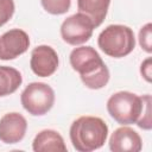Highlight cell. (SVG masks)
I'll list each match as a JSON object with an SVG mask.
<instances>
[{"label": "cell", "mask_w": 152, "mask_h": 152, "mask_svg": "<svg viewBox=\"0 0 152 152\" xmlns=\"http://www.w3.org/2000/svg\"><path fill=\"white\" fill-rule=\"evenodd\" d=\"M70 65L80 74L81 81L89 89H101L109 81V70L97 51L91 46L75 48L69 57Z\"/></svg>", "instance_id": "6da1fadb"}, {"label": "cell", "mask_w": 152, "mask_h": 152, "mask_svg": "<svg viewBox=\"0 0 152 152\" xmlns=\"http://www.w3.org/2000/svg\"><path fill=\"white\" fill-rule=\"evenodd\" d=\"M70 140L78 152H91L103 146L108 135V126L97 116H80L70 126Z\"/></svg>", "instance_id": "7a4b0ae2"}, {"label": "cell", "mask_w": 152, "mask_h": 152, "mask_svg": "<svg viewBox=\"0 0 152 152\" xmlns=\"http://www.w3.org/2000/svg\"><path fill=\"white\" fill-rule=\"evenodd\" d=\"M97 45L109 57H125L134 50V32L126 25H109L99 34Z\"/></svg>", "instance_id": "3957f363"}, {"label": "cell", "mask_w": 152, "mask_h": 152, "mask_svg": "<svg viewBox=\"0 0 152 152\" xmlns=\"http://www.w3.org/2000/svg\"><path fill=\"white\" fill-rule=\"evenodd\" d=\"M144 108V95L138 96L131 91H118L107 101L109 115L120 125L135 124Z\"/></svg>", "instance_id": "277c9868"}, {"label": "cell", "mask_w": 152, "mask_h": 152, "mask_svg": "<svg viewBox=\"0 0 152 152\" xmlns=\"http://www.w3.org/2000/svg\"><path fill=\"white\" fill-rule=\"evenodd\" d=\"M20 101L28 114L42 116L52 108L55 103V91L46 83L32 82L23 90Z\"/></svg>", "instance_id": "5b68a950"}, {"label": "cell", "mask_w": 152, "mask_h": 152, "mask_svg": "<svg viewBox=\"0 0 152 152\" xmlns=\"http://www.w3.org/2000/svg\"><path fill=\"white\" fill-rule=\"evenodd\" d=\"M95 26L93 21L82 13H75L68 17L61 25L62 39L70 45H81L90 39Z\"/></svg>", "instance_id": "8992f818"}, {"label": "cell", "mask_w": 152, "mask_h": 152, "mask_svg": "<svg viewBox=\"0 0 152 152\" xmlns=\"http://www.w3.org/2000/svg\"><path fill=\"white\" fill-rule=\"evenodd\" d=\"M58 55L49 45H38L31 52L30 66L34 75L39 77H49L53 75L58 68Z\"/></svg>", "instance_id": "52a82bcc"}, {"label": "cell", "mask_w": 152, "mask_h": 152, "mask_svg": "<svg viewBox=\"0 0 152 152\" xmlns=\"http://www.w3.org/2000/svg\"><path fill=\"white\" fill-rule=\"evenodd\" d=\"M28 34L20 28H12L0 37V59H14L27 51Z\"/></svg>", "instance_id": "ba28073f"}, {"label": "cell", "mask_w": 152, "mask_h": 152, "mask_svg": "<svg viewBox=\"0 0 152 152\" xmlns=\"http://www.w3.org/2000/svg\"><path fill=\"white\" fill-rule=\"evenodd\" d=\"M26 119L17 112L7 113L0 119V140L5 144H17L25 137Z\"/></svg>", "instance_id": "9c48e42d"}, {"label": "cell", "mask_w": 152, "mask_h": 152, "mask_svg": "<svg viewBox=\"0 0 152 152\" xmlns=\"http://www.w3.org/2000/svg\"><path fill=\"white\" fill-rule=\"evenodd\" d=\"M109 148L113 152H139L142 148V141L133 128L125 125L112 133Z\"/></svg>", "instance_id": "30bf717a"}, {"label": "cell", "mask_w": 152, "mask_h": 152, "mask_svg": "<svg viewBox=\"0 0 152 152\" xmlns=\"http://www.w3.org/2000/svg\"><path fill=\"white\" fill-rule=\"evenodd\" d=\"M32 148L34 152H65L66 146L62 135L53 129H43L33 139Z\"/></svg>", "instance_id": "8fae6325"}, {"label": "cell", "mask_w": 152, "mask_h": 152, "mask_svg": "<svg viewBox=\"0 0 152 152\" xmlns=\"http://www.w3.org/2000/svg\"><path fill=\"white\" fill-rule=\"evenodd\" d=\"M109 5L110 0H77L78 12L87 15L95 27H99L103 23Z\"/></svg>", "instance_id": "7c38bea8"}, {"label": "cell", "mask_w": 152, "mask_h": 152, "mask_svg": "<svg viewBox=\"0 0 152 152\" xmlns=\"http://www.w3.org/2000/svg\"><path fill=\"white\" fill-rule=\"evenodd\" d=\"M23 83L21 74L7 65H0V97L13 94Z\"/></svg>", "instance_id": "4fadbf2b"}, {"label": "cell", "mask_w": 152, "mask_h": 152, "mask_svg": "<svg viewBox=\"0 0 152 152\" xmlns=\"http://www.w3.org/2000/svg\"><path fill=\"white\" fill-rule=\"evenodd\" d=\"M40 4L48 13L59 15L69 11L71 0H40Z\"/></svg>", "instance_id": "5bb4252c"}, {"label": "cell", "mask_w": 152, "mask_h": 152, "mask_svg": "<svg viewBox=\"0 0 152 152\" xmlns=\"http://www.w3.org/2000/svg\"><path fill=\"white\" fill-rule=\"evenodd\" d=\"M138 127L142 129H151L152 128V114H151V95H144V108L140 114L139 120L135 122Z\"/></svg>", "instance_id": "9a60e30c"}, {"label": "cell", "mask_w": 152, "mask_h": 152, "mask_svg": "<svg viewBox=\"0 0 152 152\" xmlns=\"http://www.w3.org/2000/svg\"><path fill=\"white\" fill-rule=\"evenodd\" d=\"M152 24L147 23L146 25H144L140 31H139V44L141 46V49H144L147 53L152 52Z\"/></svg>", "instance_id": "2e32d148"}, {"label": "cell", "mask_w": 152, "mask_h": 152, "mask_svg": "<svg viewBox=\"0 0 152 152\" xmlns=\"http://www.w3.org/2000/svg\"><path fill=\"white\" fill-rule=\"evenodd\" d=\"M14 10L15 6L13 0H0V27L13 17Z\"/></svg>", "instance_id": "e0dca14e"}, {"label": "cell", "mask_w": 152, "mask_h": 152, "mask_svg": "<svg viewBox=\"0 0 152 152\" xmlns=\"http://www.w3.org/2000/svg\"><path fill=\"white\" fill-rule=\"evenodd\" d=\"M140 72L142 75V77L147 81V82H151V74H152V61L151 58H146L142 63H141V66H140Z\"/></svg>", "instance_id": "ac0fdd59"}]
</instances>
